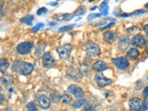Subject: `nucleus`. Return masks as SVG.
<instances>
[{"mask_svg":"<svg viewBox=\"0 0 148 111\" xmlns=\"http://www.w3.org/2000/svg\"><path fill=\"white\" fill-rule=\"evenodd\" d=\"M12 69L14 71L20 72L21 75H25L28 76L32 72L34 71V66L31 63H27V62H23V61H15L12 65Z\"/></svg>","mask_w":148,"mask_h":111,"instance_id":"obj_1","label":"nucleus"},{"mask_svg":"<svg viewBox=\"0 0 148 111\" xmlns=\"http://www.w3.org/2000/svg\"><path fill=\"white\" fill-rule=\"evenodd\" d=\"M86 52L87 54L90 56V57L92 58H96V57H99L100 54H101V50L98 45H96L92 42H88L86 44Z\"/></svg>","mask_w":148,"mask_h":111,"instance_id":"obj_2","label":"nucleus"},{"mask_svg":"<svg viewBox=\"0 0 148 111\" xmlns=\"http://www.w3.org/2000/svg\"><path fill=\"white\" fill-rule=\"evenodd\" d=\"M57 51L59 55V58L62 59H67L69 58L72 51V45L71 44H65L63 45H60L57 48Z\"/></svg>","mask_w":148,"mask_h":111,"instance_id":"obj_3","label":"nucleus"},{"mask_svg":"<svg viewBox=\"0 0 148 111\" xmlns=\"http://www.w3.org/2000/svg\"><path fill=\"white\" fill-rule=\"evenodd\" d=\"M42 61H43V66L46 69H50L56 65V59L51 52L44 53L43 57H42Z\"/></svg>","mask_w":148,"mask_h":111,"instance_id":"obj_4","label":"nucleus"},{"mask_svg":"<svg viewBox=\"0 0 148 111\" xmlns=\"http://www.w3.org/2000/svg\"><path fill=\"white\" fill-rule=\"evenodd\" d=\"M111 61L114 64V66L116 68H118L119 69H121V71H124L129 68L130 63L128 61V59L126 58H112Z\"/></svg>","mask_w":148,"mask_h":111,"instance_id":"obj_5","label":"nucleus"},{"mask_svg":"<svg viewBox=\"0 0 148 111\" xmlns=\"http://www.w3.org/2000/svg\"><path fill=\"white\" fill-rule=\"evenodd\" d=\"M32 46L34 44L32 42H23L17 46V52L20 55H27L32 51Z\"/></svg>","mask_w":148,"mask_h":111,"instance_id":"obj_6","label":"nucleus"},{"mask_svg":"<svg viewBox=\"0 0 148 111\" xmlns=\"http://www.w3.org/2000/svg\"><path fill=\"white\" fill-rule=\"evenodd\" d=\"M68 92H71L72 95H74V97H76L78 99H81L84 96V91H83L80 86L75 85V84L69 85V87L68 88Z\"/></svg>","mask_w":148,"mask_h":111,"instance_id":"obj_7","label":"nucleus"},{"mask_svg":"<svg viewBox=\"0 0 148 111\" xmlns=\"http://www.w3.org/2000/svg\"><path fill=\"white\" fill-rule=\"evenodd\" d=\"M36 101L38 105L41 106L42 108L44 109H47L50 105H51V101L48 97H46L45 95H39L36 96Z\"/></svg>","mask_w":148,"mask_h":111,"instance_id":"obj_8","label":"nucleus"},{"mask_svg":"<svg viewBox=\"0 0 148 111\" xmlns=\"http://www.w3.org/2000/svg\"><path fill=\"white\" fill-rule=\"evenodd\" d=\"M129 106H130V111H141V106H142L141 100L138 97H133V98L130 100Z\"/></svg>","mask_w":148,"mask_h":111,"instance_id":"obj_9","label":"nucleus"},{"mask_svg":"<svg viewBox=\"0 0 148 111\" xmlns=\"http://www.w3.org/2000/svg\"><path fill=\"white\" fill-rule=\"evenodd\" d=\"M67 75L69 77L71 80H74V81H81L82 78V74L81 73V71H79L76 69H69V71H67Z\"/></svg>","mask_w":148,"mask_h":111,"instance_id":"obj_10","label":"nucleus"},{"mask_svg":"<svg viewBox=\"0 0 148 111\" xmlns=\"http://www.w3.org/2000/svg\"><path fill=\"white\" fill-rule=\"evenodd\" d=\"M95 80V82L97 83V85L100 87H106L112 83V80H110V79L106 78L105 76H102V75H96Z\"/></svg>","mask_w":148,"mask_h":111,"instance_id":"obj_11","label":"nucleus"},{"mask_svg":"<svg viewBox=\"0 0 148 111\" xmlns=\"http://www.w3.org/2000/svg\"><path fill=\"white\" fill-rule=\"evenodd\" d=\"M106 69H108V65L106 62L102 61V60H97V61L94 62V64H92V69L97 72L103 71Z\"/></svg>","mask_w":148,"mask_h":111,"instance_id":"obj_12","label":"nucleus"},{"mask_svg":"<svg viewBox=\"0 0 148 111\" xmlns=\"http://www.w3.org/2000/svg\"><path fill=\"white\" fill-rule=\"evenodd\" d=\"M131 43L132 44V45L134 46H137V47H141L145 43V37H143L142 34H137L133 37L132 39Z\"/></svg>","mask_w":148,"mask_h":111,"instance_id":"obj_13","label":"nucleus"},{"mask_svg":"<svg viewBox=\"0 0 148 111\" xmlns=\"http://www.w3.org/2000/svg\"><path fill=\"white\" fill-rule=\"evenodd\" d=\"M139 56H140V52H139V50L136 49V48H131L127 53V59H130V60H135L139 58Z\"/></svg>","mask_w":148,"mask_h":111,"instance_id":"obj_14","label":"nucleus"},{"mask_svg":"<svg viewBox=\"0 0 148 111\" xmlns=\"http://www.w3.org/2000/svg\"><path fill=\"white\" fill-rule=\"evenodd\" d=\"M9 67L8 60L7 58H0V72L5 74Z\"/></svg>","mask_w":148,"mask_h":111,"instance_id":"obj_15","label":"nucleus"},{"mask_svg":"<svg viewBox=\"0 0 148 111\" xmlns=\"http://www.w3.org/2000/svg\"><path fill=\"white\" fill-rule=\"evenodd\" d=\"M73 17V14H56L53 16L54 18L58 21H69Z\"/></svg>","mask_w":148,"mask_h":111,"instance_id":"obj_16","label":"nucleus"},{"mask_svg":"<svg viewBox=\"0 0 148 111\" xmlns=\"http://www.w3.org/2000/svg\"><path fill=\"white\" fill-rule=\"evenodd\" d=\"M0 83L3 86H9L13 83V80L9 75H5L0 78Z\"/></svg>","mask_w":148,"mask_h":111,"instance_id":"obj_17","label":"nucleus"},{"mask_svg":"<svg viewBox=\"0 0 148 111\" xmlns=\"http://www.w3.org/2000/svg\"><path fill=\"white\" fill-rule=\"evenodd\" d=\"M103 39L106 43H111V42L115 39V34L113 32H110V31L106 32L103 35Z\"/></svg>","mask_w":148,"mask_h":111,"instance_id":"obj_18","label":"nucleus"},{"mask_svg":"<svg viewBox=\"0 0 148 111\" xmlns=\"http://www.w3.org/2000/svg\"><path fill=\"white\" fill-rule=\"evenodd\" d=\"M100 11H101V15H104V16H106L108 14V2H103L101 4L100 6Z\"/></svg>","mask_w":148,"mask_h":111,"instance_id":"obj_19","label":"nucleus"},{"mask_svg":"<svg viewBox=\"0 0 148 111\" xmlns=\"http://www.w3.org/2000/svg\"><path fill=\"white\" fill-rule=\"evenodd\" d=\"M34 16H32V15H27V16H25V17H23V18H21V22L26 23L27 25L31 26L32 21H34Z\"/></svg>","mask_w":148,"mask_h":111,"instance_id":"obj_20","label":"nucleus"},{"mask_svg":"<svg viewBox=\"0 0 148 111\" xmlns=\"http://www.w3.org/2000/svg\"><path fill=\"white\" fill-rule=\"evenodd\" d=\"M86 103V100L81 98V99H77L74 101V103L72 104V108H82V106Z\"/></svg>","mask_w":148,"mask_h":111,"instance_id":"obj_21","label":"nucleus"},{"mask_svg":"<svg viewBox=\"0 0 148 111\" xmlns=\"http://www.w3.org/2000/svg\"><path fill=\"white\" fill-rule=\"evenodd\" d=\"M86 12V8L84 6H81V7H79L75 12L73 13V16H81V15H83Z\"/></svg>","mask_w":148,"mask_h":111,"instance_id":"obj_22","label":"nucleus"},{"mask_svg":"<svg viewBox=\"0 0 148 111\" xmlns=\"http://www.w3.org/2000/svg\"><path fill=\"white\" fill-rule=\"evenodd\" d=\"M60 100H61V102L64 104V105H69V103L71 102V97L69 96V95H67V94H65V95H63L62 96H61V98H60Z\"/></svg>","mask_w":148,"mask_h":111,"instance_id":"obj_23","label":"nucleus"},{"mask_svg":"<svg viewBox=\"0 0 148 111\" xmlns=\"http://www.w3.org/2000/svg\"><path fill=\"white\" fill-rule=\"evenodd\" d=\"M119 45L120 50L124 51L125 48H127V47H128V45H129V39L126 38V39H124V40H121V41L119 42Z\"/></svg>","mask_w":148,"mask_h":111,"instance_id":"obj_24","label":"nucleus"},{"mask_svg":"<svg viewBox=\"0 0 148 111\" xmlns=\"http://www.w3.org/2000/svg\"><path fill=\"white\" fill-rule=\"evenodd\" d=\"M25 111H37V108L34 102H30L29 104H27Z\"/></svg>","mask_w":148,"mask_h":111,"instance_id":"obj_25","label":"nucleus"},{"mask_svg":"<svg viewBox=\"0 0 148 111\" xmlns=\"http://www.w3.org/2000/svg\"><path fill=\"white\" fill-rule=\"evenodd\" d=\"M45 45H42L40 44L38 45V48L36 49V57H41V56H43L44 55V48H45Z\"/></svg>","mask_w":148,"mask_h":111,"instance_id":"obj_26","label":"nucleus"},{"mask_svg":"<svg viewBox=\"0 0 148 111\" xmlns=\"http://www.w3.org/2000/svg\"><path fill=\"white\" fill-rule=\"evenodd\" d=\"M74 24H71V25H68V26H64V27H61L58 29V32H68V31H71L74 28Z\"/></svg>","mask_w":148,"mask_h":111,"instance_id":"obj_27","label":"nucleus"},{"mask_svg":"<svg viewBox=\"0 0 148 111\" xmlns=\"http://www.w3.org/2000/svg\"><path fill=\"white\" fill-rule=\"evenodd\" d=\"M42 27H44V23H38V24H36L34 27H32V28L31 32H32V34H34V32H38Z\"/></svg>","mask_w":148,"mask_h":111,"instance_id":"obj_28","label":"nucleus"},{"mask_svg":"<svg viewBox=\"0 0 148 111\" xmlns=\"http://www.w3.org/2000/svg\"><path fill=\"white\" fill-rule=\"evenodd\" d=\"M101 16V13H92V14H90L89 16H88V21H91L92 18H99Z\"/></svg>","mask_w":148,"mask_h":111,"instance_id":"obj_29","label":"nucleus"},{"mask_svg":"<svg viewBox=\"0 0 148 111\" xmlns=\"http://www.w3.org/2000/svg\"><path fill=\"white\" fill-rule=\"evenodd\" d=\"M45 13H47V8H41L37 10V15L38 16L42 15V14H45Z\"/></svg>","mask_w":148,"mask_h":111,"instance_id":"obj_30","label":"nucleus"},{"mask_svg":"<svg viewBox=\"0 0 148 111\" xmlns=\"http://www.w3.org/2000/svg\"><path fill=\"white\" fill-rule=\"evenodd\" d=\"M147 104H148L147 100H145V101H143V102L142 106H141V111H145L146 109H148V106H147Z\"/></svg>","mask_w":148,"mask_h":111,"instance_id":"obj_31","label":"nucleus"},{"mask_svg":"<svg viewBox=\"0 0 148 111\" xmlns=\"http://www.w3.org/2000/svg\"><path fill=\"white\" fill-rule=\"evenodd\" d=\"M113 25H115V22L113 21V22H110V23H108V25L106 26H105V27H102V28H100V30L101 31H105V30H106V29H108V28H111Z\"/></svg>","mask_w":148,"mask_h":111,"instance_id":"obj_32","label":"nucleus"},{"mask_svg":"<svg viewBox=\"0 0 148 111\" xmlns=\"http://www.w3.org/2000/svg\"><path fill=\"white\" fill-rule=\"evenodd\" d=\"M143 96H145V97L148 96V86H146L145 88V90L143 91Z\"/></svg>","mask_w":148,"mask_h":111,"instance_id":"obj_33","label":"nucleus"},{"mask_svg":"<svg viewBox=\"0 0 148 111\" xmlns=\"http://www.w3.org/2000/svg\"><path fill=\"white\" fill-rule=\"evenodd\" d=\"M4 101H5V97L3 95L0 94V105H2L4 103Z\"/></svg>","mask_w":148,"mask_h":111,"instance_id":"obj_34","label":"nucleus"},{"mask_svg":"<svg viewBox=\"0 0 148 111\" xmlns=\"http://www.w3.org/2000/svg\"><path fill=\"white\" fill-rule=\"evenodd\" d=\"M143 30H145V32L146 35L148 36V24H146V25L145 26V28H143Z\"/></svg>","mask_w":148,"mask_h":111,"instance_id":"obj_35","label":"nucleus"},{"mask_svg":"<svg viewBox=\"0 0 148 111\" xmlns=\"http://www.w3.org/2000/svg\"><path fill=\"white\" fill-rule=\"evenodd\" d=\"M58 4V2H51V3H49V5H51V6H56V5Z\"/></svg>","mask_w":148,"mask_h":111,"instance_id":"obj_36","label":"nucleus"},{"mask_svg":"<svg viewBox=\"0 0 148 111\" xmlns=\"http://www.w3.org/2000/svg\"><path fill=\"white\" fill-rule=\"evenodd\" d=\"M2 7H3V3H2V2H0V10L2 9Z\"/></svg>","mask_w":148,"mask_h":111,"instance_id":"obj_37","label":"nucleus"},{"mask_svg":"<svg viewBox=\"0 0 148 111\" xmlns=\"http://www.w3.org/2000/svg\"><path fill=\"white\" fill-rule=\"evenodd\" d=\"M145 50H146V52L148 53V43H147V45H146V49H145Z\"/></svg>","mask_w":148,"mask_h":111,"instance_id":"obj_38","label":"nucleus"},{"mask_svg":"<svg viewBox=\"0 0 148 111\" xmlns=\"http://www.w3.org/2000/svg\"><path fill=\"white\" fill-rule=\"evenodd\" d=\"M145 8H148V3H147V4L145 5Z\"/></svg>","mask_w":148,"mask_h":111,"instance_id":"obj_39","label":"nucleus"},{"mask_svg":"<svg viewBox=\"0 0 148 111\" xmlns=\"http://www.w3.org/2000/svg\"><path fill=\"white\" fill-rule=\"evenodd\" d=\"M147 102H148V100H147Z\"/></svg>","mask_w":148,"mask_h":111,"instance_id":"obj_40","label":"nucleus"}]
</instances>
